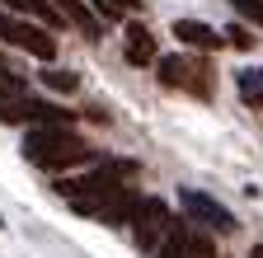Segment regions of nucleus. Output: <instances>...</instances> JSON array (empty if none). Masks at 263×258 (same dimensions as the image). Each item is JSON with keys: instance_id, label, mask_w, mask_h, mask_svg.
Instances as JSON below:
<instances>
[{"instance_id": "1", "label": "nucleus", "mask_w": 263, "mask_h": 258, "mask_svg": "<svg viewBox=\"0 0 263 258\" xmlns=\"http://www.w3.org/2000/svg\"><path fill=\"white\" fill-rule=\"evenodd\" d=\"M24 155H28V165L57 174V169L89 165V160H94V146L85 136H76L71 127H33V132L24 136Z\"/></svg>"}, {"instance_id": "2", "label": "nucleus", "mask_w": 263, "mask_h": 258, "mask_svg": "<svg viewBox=\"0 0 263 258\" xmlns=\"http://www.w3.org/2000/svg\"><path fill=\"white\" fill-rule=\"evenodd\" d=\"M155 75H160V85H170V89H183V94H197V99H212V66L202 56H188V52H179V56H160L155 61Z\"/></svg>"}, {"instance_id": "3", "label": "nucleus", "mask_w": 263, "mask_h": 258, "mask_svg": "<svg viewBox=\"0 0 263 258\" xmlns=\"http://www.w3.org/2000/svg\"><path fill=\"white\" fill-rule=\"evenodd\" d=\"M174 235V221H170V207H164L160 197H141L137 216H132V240H137V249L155 253L164 240Z\"/></svg>"}, {"instance_id": "4", "label": "nucleus", "mask_w": 263, "mask_h": 258, "mask_svg": "<svg viewBox=\"0 0 263 258\" xmlns=\"http://www.w3.org/2000/svg\"><path fill=\"white\" fill-rule=\"evenodd\" d=\"M179 207H183V216L193 225H202V230H212V235H230V230H235V216H230L216 197L197 192V188H183L179 192Z\"/></svg>"}, {"instance_id": "5", "label": "nucleus", "mask_w": 263, "mask_h": 258, "mask_svg": "<svg viewBox=\"0 0 263 258\" xmlns=\"http://www.w3.org/2000/svg\"><path fill=\"white\" fill-rule=\"evenodd\" d=\"M5 43L19 47V52H28V56H38V61H52V56H57V38H47V28L24 24V19H14V28H10Z\"/></svg>"}, {"instance_id": "6", "label": "nucleus", "mask_w": 263, "mask_h": 258, "mask_svg": "<svg viewBox=\"0 0 263 258\" xmlns=\"http://www.w3.org/2000/svg\"><path fill=\"white\" fill-rule=\"evenodd\" d=\"M122 52H127L132 66H155V61H160L155 33H151L146 24H127V28H122Z\"/></svg>"}, {"instance_id": "7", "label": "nucleus", "mask_w": 263, "mask_h": 258, "mask_svg": "<svg viewBox=\"0 0 263 258\" xmlns=\"http://www.w3.org/2000/svg\"><path fill=\"white\" fill-rule=\"evenodd\" d=\"M174 38H179L183 47H197V52H216V47L226 43L216 28L202 24V19H174Z\"/></svg>"}, {"instance_id": "8", "label": "nucleus", "mask_w": 263, "mask_h": 258, "mask_svg": "<svg viewBox=\"0 0 263 258\" xmlns=\"http://www.w3.org/2000/svg\"><path fill=\"white\" fill-rule=\"evenodd\" d=\"M52 5H57L66 19H71L76 28H85V38H89V43H99V38H104V24L94 19V10L85 5V0H52Z\"/></svg>"}, {"instance_id": "9", "label": "nucleus", "mask_w": 263, "mask_h": 258, "mask_svg": "<svg viewBox=\"0 0 263 258\" xmlns=\"http://www.w3.org/2000/svg\"><path fill=\"white\" fill-rule=\"evenodd\" d=\"M235 85H240V99H245L249 108H263V71H258V66L235 71Z\"/></svg>"}, {"instance_id": "10", "label": "nucleus", "mask_w": 263, "mask_h": 258, "mask_svg": "<svg viewBox=\"0 0 263 258\" xmlns=\"http://www.w3.org/2000/svg\"><path fill=\"white\" fill-rule=\"evenodd\" d=\"M19 14H33V19L47 24V28H61L66 24V14L52 5V0H19Z\"/></svg>"}, {"instance_id": "11", "label": "nucleus", "mask_w": 263, "mask_h": 258, "mask_svg": "<svg viewBox=\"0 0 263 258\" xmlns=\"http://www.w3.org/2000/svg\"><path fill=\"white\" fill-rule=\"evenodd\" d=\"M89 5L104 14V19H132L141 10V0H89Z\"/></svg>"}, {"instance_id": "12", "label": "nucleus", "mask_w": 263, "mask_h": 258, "mask_svg": "<svg viewBox=\"0 0 263 258\" xmlns=\"http://www.w3.org/2000/svg\"><path fill=\"white\" fill-rule=\"evenodd\" d=\"M155 258H188V225H179V221H174V235L155 249Z\"/></svg>"}, {"instance_id": "13", "label": "nucleus", "mask_w": 263, "mask_h": 258, "mask_svg": "<svg viewBox=\"0 0 263 258\" xmlns=\"http://www.w3.org/2000/svg\"><path fill=\"white\" fill-rule=\"evenodd\" d=\"M38 80H43L47 89H57V94H76V85H80V80H76V71H61V66H47Z\"/></svg>"}, {"instance_id": "14", "label": "nucleus", "mask_w": 263, "mask_h": 258, "mask_svg": "<svg viewBox=\"0 0 263 258\" xmlns=\"http://www.w3.org/2000/svg\"><path fill=\"white\" fill-rule=\"evenodd\" d=\"M24 94H28V89H24V80H19L14 71L0 66V108H10L14 99H24Z\"/></svg>"}, {"instance_id": "15", "label": "nucleus", "mask_w": 263, "mask_h": 258, "mask_svg": "<svg viewBox=\"0 0 263 258\" xmlns=\"http://www.w3.org/2000/svg\"><path fill=\"white\" fill-rule=\"evenodd\" d=\"M221 38H226L230 47H235V52H249V47H254V33H249V28H245V24H230V28H226V33H221Z\"/></svg>"}, {"instance_id": "16", "label": "nucleus", "mask_w": 263, "mask_h": 258, "mask_svg": "<svg viewBox=\"0 0 263 258\" xmlns=\"http://www.w3.org/2000/svg\"><path fill=\"white\" fill-rule=\"evenodd\" d=\"M230 10H235L240 19H249V24L263 28V0H230Z\"/></svg>"}, {"instance_id": "17", "label": "nucleus", "mask_w": 263, "mask_h": 258, "mask_svg": "<svg viewBox=\"0 0 263 258\" xmlns=\"http://www.w3.org/2000/svg\"><path fill=\"white\" fill-rule=\"evenodd\" d=\"M0 10H19V0H0Z\"/></svg>"}]
</instances>
